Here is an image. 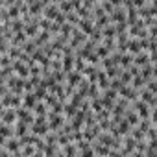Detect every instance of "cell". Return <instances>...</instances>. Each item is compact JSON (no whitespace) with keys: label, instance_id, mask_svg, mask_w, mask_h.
Wrapping results in <instances>:
<instances>
[{"label":"cell","instance_id":"2","mask_svg":"<svg viewBox=\"0 0 157 157\" xmlns=\"http://www.w3.org/2000/svg\"><path fill=\"white\" fill-rule=\"evenodd\" d=\"M57 13H59L57 2H46V6H44V10H43V17H44L46 21L54 22V19H56V15H57Z\"/></svg>","mask_w":157,"mask_h":157},{"label":"cell","instance_id":"10","mask_svg":"<svg viewBox=\"0 0 157 157\" xmlns=\"http://www.w3.org/2000/svg\"><path fill=\"white\" fill-rule=\"evenodd\" d=\"M93 150H94V155H98V157H107L109 155V148L107 146H102V144H98V142H93V146H91Z\"/></svg>","mask_w":157,"mask_h":157},{"label":"cell","instance_id":"8","mask_svg":"<svg viewBox=\"0 0 157 157\" xmlns=\"http://www.w3.org/2000/svg\"><path fill=\"white\" fill-rule=\"evenodd\" d=\"M21 48H22V52H24V54H26V56H32V54H35V52H37V50H39V48H37V44H35V41H33V39H28V41H26V43H24V44H22V46H21Z\"/></svg>","mask_w":157,"mask_h":157},{"label":"cell","instance_id":"7","mask_svg":"<svg viewBox=\"0 0 157 157\" xmlns=\"http://www.w3.org/2000/svg\"><path fill=\"white\" fill-rule=\"evenodd\" d=\"M19 148H21V142H19V139H15V137L8 139V140H6V144H4V150H6L10 155H11V153H17V151H21Z\"/></svg>","mask_w":157,"mask_h":157},{"label":"cell","instance_id":"15","mask_svg":"<svg viewBox=\"0 0 157 157\" xmlns=\"http://www.w3.org/2000/svg\"><path fill=\"white\" fill-rule=\"evenodd\" d=\"M32 157H44V155H43V151H35V153H33Z\"/></svg>","mask_w":157,"mask_h":157},{"label":"cell","instance_id":"12","mask_svg":"<svg viewBox=\"0 0 157 157\" xmlns=\"http://www.w3.org/2000/svg\"><path fill=\"white\" fill-rule=\"evenodd\" d=\"M0 137H4L6 140L11 139V137H13V126H6V124H2V126H0Z\"/></svg>","mask_w":157,"mask_h":157},{"label":"cell","instance_id":"5","mask_svg":"<svg viewBox=\"0 0 157 157\" xmlns=\"http://www.w3.org/2000/svg\"><path fill=\"white\" fill-rule=\"evenodd\" d=\"M28 131H30V126L28 124H24L21 120L15 122V128H13V137L15 139H22L24 135H28Z\"/></svg>","mask_w":157,"mask_h":157},{"label":"cell","instance_id":"1","mask_svg":"<svg viewBox=\"0 0 157 157\" xmlns=\"http://www.w3.org/2000/svg\"><path fill=\"white\" fill-rule=\"evenodd\" d=\"M0 120H2V124H6V126H13L17 122V111L13 107L2 109V113H0Z\"/></svg>","mask_w":157,"mask_h":157},{"label":"cell","instance_id":"4","mask_svg":"<svg viewBox=\"0 0 157 157\" xmlns=\"http://www.w3.org/2000/svg\"><path fill=\"white\" fill-rule=\"evenodd\" d=\"M46 2H28V13L32 17H41Z\"/></svg>","mask_w":157,"mask_h":157},{"label":"cell","instance_id":"16","mask_svg":"<svg viewBox=\"0 0 157 157\" xmlns=\"http://www.w3.org/2000/svg\"><path fill=\"white\" fill-rule=\"evenodd\" d=\"M56 157H65V155H63L61 151H57V153H56Z\"/></svg>","mask_w":157,"mask_h":157},{"label":"cell","instance_id":"14","mask_svg":"<svg viewBox=\"0 0 157 157\" xmlns=\"http://www.w3.org/2000/svg\"><path fill=\"white\" fill-rule=\"evenodd\" d=\"M80 157H94V150L89 146V148H85V150L80 151Z\"/></svg>","mask_w":157,"mask_h":157},{"label":"cell","instance_id":"13","mask_svg":"<svg viewBox=\"0 0 157 157\" xmlns=\"http://www.w3.org/2000/svg\"><path fill=\"white\" fill-rule=\"evenodd\" d=\"M63 113H65V117H68V118H72L76 113H78V109L72 105V104H63Z\"/></svg>","mask_w":157,"mask_h":157},{"label":"cell","instance_id":"9","mask_svg":"<svg viewBox=\"0 0 157 157\" xmlns=\"http://www.w3.org/2000/svg\"><path fill=\"white\" fill-rule=\"evenodd\" d=\"M61 153H63L65 157H78V148H76V144L68 142V144H65V146L61 148Z\"/></svg>","mask_w":157,"mask_h":157},{"label":"cell","instance_id":"11","mask_svg":"<svg viewBox=\"0 0 157 157\" xmlns=\"http://www.w3.org/2000/svg\"><path fill=\"white\" fill-rule=\"evenodd\" d=\"M32 113H33V117H46V115H48V113H46V105H44L43 102H37Z\"/></svg>","mask_w":157,"mask_h":157},{"label":"cell","instance_id":"3","mask_svg":"<svg viewBox=\"0 0 157 157\" xmlns=\"http://www.w3.org/2000/svg\"><path fill=\"white\" fill-rule=\"evenodd\" d=\"M131 65H135L137 68H142V67H146V65H151V63H150V56H148V52H140V54L133 56Z\"/></svg>","mask_w":157,"mask_h":157},{"label":"cell","instance_id":"6","mask_svg":"<svg viewBox=\"0 0 157 157\" xmlns=\"http://www.w3.org/2000/svg\"><path fill=\"white\" fill-rule=\"evenodd\" d=\"M82 80H83V76H82L80 72H76V70L67 72V85H70V87H78Z\"/></svg>","mask_w":157,"mask_h":157}]
</instances>
